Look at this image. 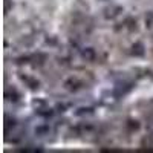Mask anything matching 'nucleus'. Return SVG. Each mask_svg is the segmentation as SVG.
<instances>
[{
  "label": "nucleus",
  "mask_w": 153,
  "mask_h": 153,
  "mask_svg": "<svg viewBox=\"0 0 153 153\" xmlns=\"http://www.w3.org/2000/svg\"><path fill=\"white\" fill-rule=\"evenodd\" d=\"M65 86H66L68 91H78V89L83 86V83H81V81H78L76 78H69V80L65 83Z\"/></svg>",
  "instance_id": "nucleus-1"
},
{
  "label": "nucleus",
  "mask_w": 153,
  "mask_h": 153,
  "mask_svg": "<svg viewBox=\"0 0 153 153\" xmlns=\"http://www.w3.org/2000/svg\"><path fill=\"white\" fill-rule=\"evenodd\" d=\"M146 25H147L150 29H153V11L149 12V14L146 16Z\"/></svg>",
  "instance_id": "nucleus-4"
},
{
  "label": "nucleus",
  "mask_w": 153,
  "mask_h": 153,
  "mask_svg": "<svg viewBox=\"0 0 153 153\" xmlns=\"http://www.w3.org/2000/svg\"><path fill=\"white\" fill-rule=\"evenodd\" d=\"M83 57L86 60H94L95 58V51L92 48H87L86 51H83Z\"/></svg>",
  "instance_id": "nucleus-3"
},
{
  "label": "nucleus",
  "mask_w": 153,
  "mask_h": 153,
  "mask_svg": "<svg viewBox=\"0 0 153 153\" xmlns=\"http://www.w3.org/2000/svg\"><path fill=\"white\" fill-rule=\"evenodd\" d=\"M8 9H9V0H6V8H5V11L8 12Z\"/></svg>",
  "instance_id": "nucleus-6"
},
{
  "label": "nucleus",
  "mask_w": 153,
  "mask_h": 153,
  "mask_svg": "<svg viewBox=\"0 0 153 153\" xmlns=\"http://www.w3.org/2000/svg\"><path fill=\"white\" fill-rule=\"evenodd\" d=\"M144 46H143V43H136V45H133L132 46V54L135 55V57H143L144 55Z\"/></svg>",
  "instance_id": "nucleus-2"
},
{
  "label": "nucleus",
  "mask_w": 153,
  "mask_h": 153,
  "mask_svg": "<svg viewBox=\"0 0 153 153\" xmlns=\"http://www.w3.org/2000/svg\"><path fill=\"white\" fill-rule=\"evenodd\" d=\"M23 80L28 81V84H29L31 89H37L38 87V81H35V80H31V78H28V76H23Z\"/></svg>",
  "instance_id": "nucleus-5"
}]
</instances>
